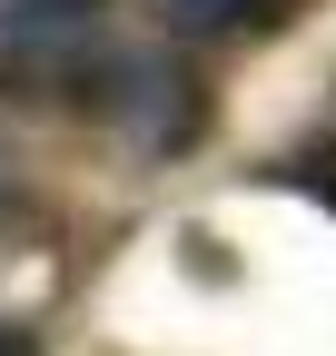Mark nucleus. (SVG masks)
Returning a JSON list of instances; mask_svg holds the SVG:
<instances>
[{"mask_svg":"<svg viewBox=\"0 0 336 356\" xmlns=\"http://www.w3.org/2000/svg\"><path fill=\"white\" fill-rule=\"evenodd\" d=\"M178 10V30H267L287 0H168Z\"/></svg>","mask_w":336,"mask_h":356,"instance_id":"1","label":"nucleus"},{"mask_svg":"<svg viewBox=\"0 0 336 356\" xmlns=\"http://www.w3.org/2000/svg\"><path fill=\"white\" fill-rule=\"evenodd\" d=\"M287 178H297V188H326V198H336V139H326V149H307Z\"/></svg>","mask_w":336,"mask_h":356,"instance_id":"2","label":"nucleus"},{"mask_svg":"<svg viewBox=\"0 0 336 356\" xmlns=\"http://www.w3.org/2000/svg\"><path fill=\"white\" fill-rule=\"evenodd\" d=\"M0 356H40V337H30V327H10V317H0Z\"/></svg>","mask_w":336,"mask_h":356,"instance_id":"3","label":"nucleus"},{"mask_svg":"<svg viewBox=\"0 0 336 356\" xmlns=\"http://www.w3.org/2000/svg\"><path fill=\"white\" fill-rule=\"evenodd\" d=\"M50 10H90V0H50Z\"/></svg>","mask_w":336,"mask_h":356,"instance_id":"4","label":"nucleus"}]
</instances>
